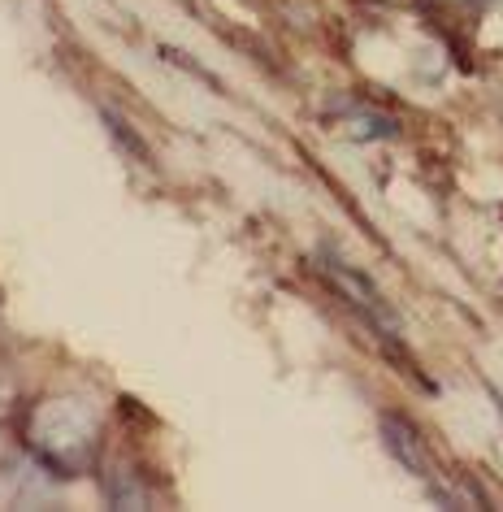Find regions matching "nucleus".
<instances>
[{
	"instance_id": "nucleus-1",
	"label": "nucleus",
	"mask_w": 503,
	"mask_h": 512,
	"mask_svg": "<svg viewBox=\"0 0 503 512\" xmlns=\"http://www.w3.org/2000/svg\"><path fill=\"white\" fill-rule=\"evenodd\" d=\"M92 439H96V417L74 400L44 404L31 421V443L40 452V465L48 473H57V478H70L83 465Z\"/></svg>"
},
{
	"instance_id": "nucleus-2",
	"label": "nucleus",
	"mask_w": 503,
	"mask_h": 512,
	"mask_svg": "<svg viewBox=\"0 0 503 512\" xmlns=\"http://www.w3.org/2000/svg\"><path fill=\"white\" fill-rule=\"evenodd\" d=\"M382 443H386V452H391L408 473H417V478H430V456H425V439H421V430L412 426L408 417L386 413V417H382Z\"/></svg>"
},
{
	"instance_id": "nucleus-3",
	"label": "nucleus",
	"mask_w": 503,
	"mask_h": 512,
	"mask_svg": "<svg viewBox=\"0 0 503 512\" xmlns=\"http://www.w3.org/2000/svg\"><path fill=\"white\" fill-rule=\"evenodd\" d=\"M330 278L334 283H339L347 296H352V304H360V309H365L369 317H373V326L382 330V335H399V322H395V313L386 309V300H382V291L369 283L365 274H352V270H343V265H330Z\"/></svg>"
},
{
	"instance_id": "nucleus-4",
	"label": "nucleus",
	"mask_w": 503,
	"mask_h": 512,
	"mask_svg": "<svg viewBox=\"0 0 503 512\" xmlns=\"http://www.w3.org/2000/svg\"><path fill=\"white\" fill-rule=\"evenodd\" d=\"M347 135L356 139V144H373V139H395L399 135V122L395 118H386V113H356L352 122H347Z\"/></svg>"
},
{
	"instance_id": "nucleus-5",
	"label": "nucleus",
	"mask_w": 503,
	"mask_h": 512,
	"mask_svg": "<svg viewBox=\"0 0 503 512\" xmlns=\"http://www.w3.org/2000/svg\"><path fill=\"white\" fill-rule=\"evenodd\" d=\"M105 126H109V135H118V139H122V148L131 152V157H135L139 165H148V161H152V157H148V148H144V139H139V135L131 131V126H126V122L118 118V113H109V109H105Z\"/></svg>"
},
{
	"instance_id": "nucleus-6",
	"label": "nucleus",
	"mask_w": 503,
	"mask_h": 512,
	"mask_svg": "<svg viewBox=\"0 0 503 512\" xmlns=\"http://www.w3.org/2000/svg\"><path fill=\"white\" fill-rule=\"evenodd\" d=\"M477 5H490V0H477Z\"/></svg>"
}]
</instances>
